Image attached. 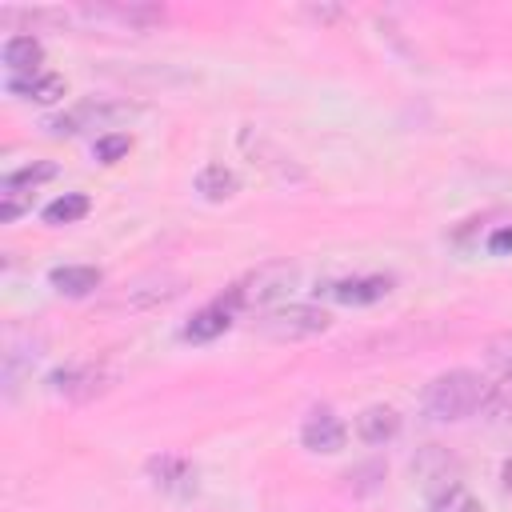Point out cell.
<instances>
[{"label": "cell", "instance_id": "6da1fadb", "mask_svg": "<svg viewBox=\"0 0 512 512\" xmlns=\"http://www.w3.org/2000/svg\"><path fill=\"white\" fill-rule=\"evenodd\" d=\"M484 396H488V380L480 372H468V368H452V372H440L424 384L420 392V408L428 420L436 424H456L472 412L484 408Z\"/></svg>", "mask_w": 512, "mask_h": 512}, {"label": "cell", "instance_id": "7a4b0ae2", "mask_svg": "<svg viewBox=\"0 0 512 512\" xmlns=\"http://www.w3.org/2000/svg\"><path fill=\"white\" fill-rule=\"evenodd\" d=\"M296 284H300V268L288 264V260H272V264L252 268L244 280H236L220 300H224L232 312H236V308H276Z\"/></svg>", "mask_w": 512, "mask_h": 512}, {"label": "cell", "instance_id": "3957f363", "mask_svg": "<svg viewBox=\"0 0 512 512\" xmlns=\"http://www.w3.org/2000/svg\"><path fill=\"white\" fill-rule=\"evenodd\" d=\"M328 312L312 308V304H276L256 320V332L276 340V344H296V340H312L320 332H328Z\"/></svg>", "mask_w": 512, "mask_h": 512}, {"label": "cell", "instance_id": "277c9868", "mask_svg": "<svg viewBox=\"0 0 512 512\" xmlns=\"http://www.w3.org/2000/svg\"><path fill=\"white\" fill-rule=\"evenodd\" d=\"M108 384H112V372L100 368V364H68V368H56L48 376V392L64 396V400H76V404L100 396Z\"/></svg>", "mask_w": 512, "mask_h": 512}, {"label": "cell", "instance_id": "5b68a950", "mask_svg": "<svg viewBox=\"0 0 512 512\" xmlns=\"http://www.w3.org/2000/svg\"><path fill=\"white\" fill-rule=\"evenodd\" d=\"M144 468H148V480H152L160 492H168V496H192V492L200 488L196 464L184 460V456H176V452H160V456H152Z\"/></svg>", "mask_w": 512, "mask_h": 512}, {"label": "cell", "instance_id": "8992f818", "mask_svg": "<svg viewBox=\"0 0 512 512\" xmlns=\"http://www.w3.org/2000/svg\"><path fill=\"white\" fill-rule=\"evenodd\" d=\"M80 16L92 24H112V28H128V32H144L164 20V12L152 4H88V8H80Z\"/></svg>", "mask_w": 512, "mask_h": 512}, {"label": "cell", "instance_id": "52a82bcc", "mask_svg": "<svg viewBox=\"0 0 512 512\" xmlns=\"http://www.w3.org/2000/svg\"><path fill=\"white\" fill-rule=\"evenodd\" d=\"M344 440H348V428L332 408H312L300 424V444L308 452H340Z\"/></svg>", "mask_w": 512, "mask_h": 512}, {"label": "cell", "instance_id": "ba28073f", "mask_svg": "<svg viewBox=\"0 0 512 512\" xmlns=\"http://www.w3.org/2000/svg\"><path fill=\"white\" fill-rule=\"evenodd\" d=\"M412 472L420 476V484H424L432 496H440V492H448V488L460 484V464H456L444 448H436V444H428V448L416 452Z\"/></svg>", "mask_w": 512, "mask_h": 512}, {"label": "cell", "instance_id": "9c48e42d", "mask_svg": "<svg viewBox=\"0 0 512 512\" xmlns=\"http://www.w3.org/2000/svg\"><path fill=\"white\" fill-rule=\"evenodd\" d=\"M128 116H132L128 104H80V108H72L68 116L48 120V128H52V132H80V128H100V124L128 120Z\"/></svg>", "mask_w": 512, "mask_h": 512}, {"label": "cell", "instance_id": "30bf717a", "mask_svg": "<svg viewBox=\"0 0 512 512\" xmlns=\"http://www.w3.org/2000/svg\"><path fill=\"white\" fill-rule=\"evenodd\" d=\"M36 356H40V340H32V332H8V340H4V384H8V392L36 364Z\"/></svg>", "mask_w": 512, "mask_h": 512}, {"label": "cell", "instance_id": "8fae6325", "mask_svg": "<svg viewBox=\"0 0 512 512\" xmlns=\"http://www.w3.org/2000/svg\"><path fill=\"white\" fill-rule=\"evenodd\" d=\"M40 60H44V48L36 36H12L4 44V64H8V80H28V76H40Z\"/></svg>", "mask_w": 512, "mask_h": 512}, {"label": "cell", "instance_id": "7c38bea8", "mask_svg": "<svg viewBox=\"0 0 512 512\" xmlns=\"http://www.w3.org/2000/svg\"><path fill=\"white\" fill-rule=\"evenodd\" d=\"M392 280L388 276H352V280H336L328 284V296L340 304H372L380 296H388Z\"/></svg>", "mask_w": 512, "mask_h": 512}, {"label": "cell", "instance_id": "4fadbf2b", "mask_svg": "<svg viewBox=\"0 0 512 512\" xmlns=\"http://www.w3.org/2000/svg\"><path fill=\"white\" fill-rule=\"evenodd\" d=\"M396 432H400V416L388 404H372V408H364L356 416V436L364 444H388Z\"/></svg>", "mask_w": 512, "mask_h": 512}, {"label": "cell", "instance_id": "5bb4252c", "mask_svg": "<svg viewBox=\"0 0 512 512\" xmlns=\"http://www.w3.org/2000/svg\"><path fill=\"white\" fill-rule=\"evenodd\" d=\"M228 324H232V308H228L224 300H212V304H204V308L184 324V340H212V336L228 332Z\"/></svg>", "mask_w": 512, "mask_h": 512}, {"label": "cell", "instance_id": "9a60e30c", "mask_svg": "<svg viewBox=\"0 0 512 512\" xmlns=\"http://www.w3.org/2000/svg\"><path fill=\"white\" fill-rule=\"evenodd\" d=\"M48 280L64 296H88L92 288H100V268H92V264H64V268H52Z\"/></svg>", "mask_w": 512, "mask_h": 512}, {"label": "cell", "instance_id": "2e32d148", "mask_svg": "<svg viewBox=\"0 0 512 512\" xmlns=\"http://www.w3.org/2000/svg\"><path fill=\"white\" fill-rule=\"evenodd\" d=\"M8 92L20 96V100L52 104V100L64 96V76H56V72H40V76H28V80H8Z\"/></svg>", "mask_w": 512, "mask_h": 512}, {"label": "cell", "instance_id": "e0dca14e", "mask_svg": "<svg viewBox=\"0 0 512 512\" xmlns=\"http://www.w3.org/2000/svg\"><path fill=\"white\" fill-rule=\"evenodd\" d=\"M236 188H240V180H236V172H232V168H224V164H204V168H200V176H196V192H200L204 200H212V204L232 200V196H236Z\"/></svg>", "mask_w": 512, "mask_h": 512}, {"label": "cell", "instance_id": "ac0fdd59", "mask_svg": "<svg viewBox=\"0 0 512 512\" xmlns=\"http://www.w3.org/2000/svg\"><path fill=\"white\" fill-rule=\"evenodd\" d=\"M80 216H88V196L84 192H64V196H56L44 208V220L48 224H76Z\"/></svg>", "mask_w": 512, "mask_h": 512}, {"label": "cell", "instance_id": "d6986e66", "mask_svg": "<svg viewBox=\"0 0 512 512\" xmlns=\"http://www.w3.org/2000/svg\"><path fill=\"white\" fill-rule=\"evenodd\" d=\"M484 412H488L492 420H512V372H500V376L488 384Z\"/></svg>", "mask_w": 512, "mask_h": 512}, {"label": "cell", "instance_id": "ffe728a7", "mask_svg": "<svg viewBox=\"0 0 512 512\" xmlns=\"http://www.w3.org/2000/svg\"><path fill=\"white\" fill-rule=\"evenodd\" d=\"M52 176H56V164H28V168H20V172H8L0 188L32 196V188H36V184H44V180H52Z\"/></svg>", "mask_w": 512, "mask_h": 512}, {"label": "cell", "instance_id": "44dd1931", "mask_svg": "<svg viewBox=\"0 0 512 512\" xmlns=\"http://www.w3.org/2000/svg\"><path fill=\"white\" fill-rule=\"evenodd\" d=\"M428 512H484L480 508V500L468 492V488H448V492H440V496H432V504H428Z\"/></svg>", "mask_w": 512, "mask_h": 512}, {"label": "cell", "instance_id": "7402d4cb", "mask_svg": "<svg viewBox=\"0 0 512 512\" xmlns=\"http://www.w3.org/2000/svg\"><path fill=\"white\" fill-rule=\"evenodd\" d=\"M96 160H104V164H116L120 156H128L132 152V136L128 132H104V136H96Z\"/></svg>", "mask_w": 512, "mask_h": 512}, {"label": "cell", "instance_id": "603a6c76", "mask_svg": "<svg viewBox=\"0 0 512 512\" xmlns=\"http://www.w3.org/2000/svg\"><path fill=\"white\" fill-rule=\"evenodd\" d=\"M484 356H488V364L496 368V376H500V372H512V332L492 336V340L484 344Z\"/></svg>", "mask_w": 512, "mask_h": 512}, {"label": "cell", "instance_id": "cb8c5ba5", "mask_svg": "<svg viewBox=\"0 0 512 512\" xmlns=\"http://www.w3.org/2000/svg\"><path fill=\"white\" fill-rule=\"evenodd\" d=\"M488 252H496V256L512 252V224H504V228H496V232L488 236Z\"/></svg>", "mask_w": 512, "mask_h": 512}, {"label": "cell", "instance_id": "d4e9b609", "mask_svg": "<svg viewBox=\"0 0 512 512\" xmlns=\"http://www.w3.org/2000/svg\"><path fill=\"white\" fill-rule=\"evenodd\" d=\"M500 488H504V492L512 496V456H508V460L500 464Z\"/></svg>", "mask_w": 512, "mask_h": 512}]
</instances>
